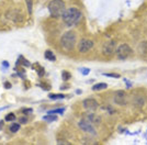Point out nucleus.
<instances>
[{"label":"nucleus","mask_w":147,"mask_h":145,"mask_svg":"<svg viewBox=\"0 0 147 145\" xmlns=\"http://www.w3.org/2000/svg\"><path fill=\"white\" fill-rule=\"evenodd\" d=\"M71 77L70 72H63V80H68V79Z\"/></svg>","instance_id":"nucleus-20"},{"label":"nucleus","mask_w":147,"mask_h":145,"mask_svg":"<svg viewBox=\"0 0 147 145\" xmlns=\"http://www.w3.org/2000/svg\"><path fill=\"white\" fill-rule=\"evenodd\" d=\"M81 72H82V74H85V75H87V74L89 72V69H82Z\"/></svg>","instance_id":"nucleus-27"},{"label":"nucleus","mask_w":147,"mask_h":145,"mask_svg":"<svg viewBox=\"0 0 147 145\" xmlns=\"http://www.w3.org/2000/svg\"><path fill=\"white\" fill-rule=\"evenodd\" d=\"M7 18L14 23H20L23 21V13L18 9H10L7 12Z\"/></svg>","instance_id":"nucleus-5"},{"label":"nucleus","mask_w":147,"mask_h":145,"mask_svg":"<svg viewBox=\"0 0 147 145\" xmlns=\"http://www.w3.org/2000/svg\"><path fill=\"white\" fill-rule=\"evenodd\" d=\"M19 130H20V124H18V123H12V124L10 125V131L12 133L18 132Z\"/></svg>","instance_id":"nucleus-15"},{"label":"nucleus","mask_w":147,"mask_h":145,"mask_svg":"<svg viewBox=\"0 0 147 145\" xmlns=\"http://www.w3.org/2000/svg\"><path fill=\"white\" fill-rule=\"evenodd\" d=\"M115 53H117V56L119 60H126V58H129V56L133 54V49L127 44H121L120 46L117 47Z\"/></svg>","instance_id":"nucleus-4"},{"label":"nucleus","mask_w":147,"mask_h":145,"mask_svg":"<svg viewBox=\"0 0 147 145\" xmlns=\"http://www.w3.org/2000/svg\"><path fill=\"white\" fill-rule=\"evenodd\" d=\"M32 111H33V110H32V109H22V112H23V113H24V115H30L31 112H32Z\"/></svg>","instance_id":"nucleus-21"},{"label":"nucleus","mask_w":147,"mask_h":145,"mask_svg":"<svg viewBox=\"0 0 147 145\" xmlns=\"http://www.w3.org/2000/svg\"><path fill=\"white\" fill-rule=\"evenodd\" d=\"M63 20L65 24L67 25H74L76 24L81 18V11L77 8H69L67 10H65V12L63 13Z\"/></svg>","instance_id":"nucleus-1"},{"label":"nucleus","mask_w":147,"mask_h":145,"mask_svg":"<svg viewBox=\"0 0 147 145\" xmlns=\"http://www.w3.org/2000/svg\"><path fill=\"white\" fill-rule=\"evenodd\" d=\"M66 10V5L63 0H52L49 3V11L53 18H59Z\"/></svg>","instance_id":"nucleus-2"},{"label":"nucleus","mask_w":147,"mask_h":145,"mask_svg":"<svg viewBox=\"0 0 147 145\" xmlns=\"http://www.w3.org/2000/svg\"><path fill=\"white\" fill-rule=\"evenodd\" d=\"M64 111H65V109H64V108L55 109V110H51V111H49V115H56V113H63Z\"/></svg>","instance_id":"nucleus-16"},{"label":"nucleus","mask_w":147,"mask_h":145,"mask_svg":"<svg viewBox=\"0 0 147 145\" xmlns=\"http://www.w3.org/2000/svg\"><path fill=\"white\" fill-rule=\"evenodd\" d=\"M82 106H84V108L86 109L87 111H89V112H94L99 107L97 100H94V99H92V98L85 99V100L82 101Z\"/></svg>","instance_id":"nucleus-9"},{"label":"nucleus","mask_w":147,"mask_h":145,"mask_svg":"<svg viewBox=\"0 0 147 145\" xmlns=\"http://www.w3.org/2000/svg\"><path fill=\"white\" fill-rule=\"evenodd\" d=\"M25 2H26V8H28L29 14H32V11H33V1L32 0H25Z\"/></svg>","instance_id":"nucleus-14"},{"label":"nucleus","mask_w":147,"mask_h":145,"mask_svg":"<svg viewBox=\"0 0 147 145\" xmlns=\"http://www.w3.org/2000/svg\"><path fill=\"white\" fill-rule=\"evenodd\" d=\"M5 87H6L7 89H10V88H11V84L8 83V81H6V83H5Z\"/></svg>","instance_id":"nucleus-26"},{"label":"nucleus","mask_w":147,"mask_h":145,"mask_svg":"<svg viewBox=\"0 0 147 145\" xmlns=\"http://www.w3.org/2000/svg\"><path fill=\"white\" fill-rule=\"evenodd\" d=\"M2 127H3V121H0V131H1Z\"/></svg>","instance_id":"nucleus-28"},{"label":"nucleus","mask_w":147,"mask_h":145,"mask_svg":"<svg viewBox=\"0 0 147 145\" xmlns=\"http://www.w3.org/2000/svg\"><path fill=\"white\" fill-rule=\"evenodd\" d=\"M78 125H79L80 130H82L84 132L88 133V134H92V135H96V134H97L96 129H94V127H93V124L90 123V122H88L87 120L79 121Z\"/></svg>","instance_id":"nucleus-8"},{"label":"nucleus","mask_w":147,"mask_h":145,"mask_svg":"<svg viewBox=\"0 0 147 145\" xmlns=\"http://www.w3.org/2000/svg\"><path fill=\"white\" fill-rule=\"evenodd\" d=\"M3 65H5L6 67H8V63H7V62H5V63H3Z\"/></svg>","instance_id":"nucleus-29"},{"label":"nucleus","mask_w":147,"mask_h":145,"mask_svg":"<svg viewBox=\"0 0 147 145\" xmlns=\"http://www.w3.org/2000/svg\"><path fill=\"white\" fill-rule=\"evenodd\" d=\"M77 42V36L73 31L65 32L61 37V46L66 51H71Z\"/></svg>","instance_id":"nucleus-3"},{"label":"nucleus","mask_w":147,"mask_h":145,"mask_svg":"<svg viewBox=\"0 0 147 145\" xmlns=\"http://www.w3.org/2000/svg\"><path fill=\"white\" fill-rule=\"evenodd\" d=\"M6 121H8V122H11V121H14L16 120V115H13V113H9V115H6V119H5Z\"/></svg>","instance_id":"nucleus-18"},{"label":"nucleus","mask_w":147,"mask_h":145,"mask_svg":"<svg viewBox=\"0 0 147 145\" xmlns=\"http://www.w3.org/2000/svg\"><path fill=\"white\" fill-rule=\"evenodd\" d=\"M105 76H109V77H113V78H119L120 76L117 75V74H104Z\"/></svg>","instance_id":"nucleus-24"},{"label":"nucleus","mask_w":147,"mask_h":145,"mask_svg":"<svg viewBox=\"0 0 147 145\" xmlns=\"http://www.w3.org/2000/svg\"><path fill=\"white\" fill-rule=\"evenodd\" d=\"M45 57H46L47 60H51V62H54V60H56V56L54 55V53H53L52 51H49V49H47V51L45 52Z\"/></svg>","instance_id":"nucleus-13"},{"label":"nucleus","mask_w":147,"mask_h":145,"mask_svg":"<svg viewBox=\"0 0 147 145\" xmlns=\"http://www.w3.org/2000/svg\"><path fill=\"white\" fill-rule=\"evenodd\" d=\"M26 122H28V119H26V118H20V123H22V124H25V123H26Z\"/></svg>","instance_id":"nucleus-25"},{"label":"nucleus","mask_w":147,"mask_h":145,"mask_svg":"<svg viewBox=\"0 0 147 145\" xmlns=\"http://www.w3.org/2000/svg\"><path fill=\"white\" fill-rule=\"evenodd\" d=\"M86 120L88 121V122H90V123H100V118L99 117H97L96 115H93L92 112H90V115H87Z\"/></svg>","instance_id":"nucleus-11"},{"label":"nucleus","mask_w":147,"mask_h":145,"mask_svg":"<svg viewBox=\"0 0 147 145\" xmlns=\"http://www.w3.org/2000/svg\"><path fill=\"white\" fill-rule=\"evenodd\" d=\"M37 74H38V76H43L44 75V68L43 67H40V68L37 69Z\"/></svg>","instance_id":"nucleus-22"},{"label":"nucleus","mask_w":147,"mask_h":145,"mask_svg":"<svg viewBox=\"0 0 147 145\" xmlns=\"http://www.w3.org/2000/svg\"><path fill=\"white\" fill-rule=\"evenodd\" d=\"M117 42L115 41H108L103 44V47H102V54L104 56H112V55L115 53L117 51Z\"/></svg>","instance_id":"nucleus-6"},{"label":"nucleus","mask_w":147,"mask_h":145,"mask_svg":"<svg viewBox=\"0 0 147 145\" xmlns=\"http://www.w3.org/2000/svg\"><path fill=\"white\" fill-rule=\"evenodd\" d=\"M49 98L51 99H63V98H65V95H54V94H52V95H49Z\"/></svg>","instance_id":"nucleus-19"},{"label":"nucleus","mask_w":147,"mask_h":145,"mask_svg":"<svg viewBox=\"0 0 147 145\" xmlns=\"http://www.w3.org/2000/svg\"><path fill=\"white\" fill-rule=\"evenodd\" d=\"M114 102L120 106L126 104V95L123 90H119L114 94Z\"/></svg>","instance_id":"nucleus-10"},{"label":"nucleus","mask_w":147,"mask_h":145,"mask_svg":"<svg viewBox=\"0 0 147 145\" xmlns=\"http://www.w3.org/2000/svg\"><path fill=\"white\" fill-rule=\"evenodd\" d=\"M43 119H44V120H46V121H49V122H52V121L57 120V118H56L55 115H45Z\"/></svg>","instance_id":"nucleus-17"},{"label":"nucleus","mask_w":147,"mask_h":145,"mask_svg":"<svg viewBox=\"0 0 147 145\" xmlns=\"http://www.w3.org/2000/svg\"><path fill=\"white\" fill-rule=\"evenodd\" d=\"M94 43L93 41L89 40V39H81L78 43V51L80 53H87L89 52L92 47H93Z\"/></svg>","instance_id":"nucleus-7"},{"label":"nucleus","mask_w":147,"mask_h":145,"mask_svg":"<svg viewBox=\"0 0 147 145\" xmlns=\"http://www.w3.org/2000/svg\"><path fill=\"white\" fill-rule=\"evenodd\" d=\"M20 60H21V63H22L23 65H25V66H30V63H29V62H26L23 57H20Z\"/></svg>","instance_id":"nucleus-23"},{"label":"nucleus","mask_w":147,"mask_h":145,"mask_svg":"<svg viewBox=\"0 0 147 145\" xmlns=\"http://www.w3.org/2000/svg\"><path fill=\"white\" fill-rule=\"evenodd\" d=\"M108 87V85L105 84V83H99V84L94 85L93 87H92V89L94 91H98V90H102V89H105Z\"/></svg>","instance_id":"nucleus-12"}]
</instances>
